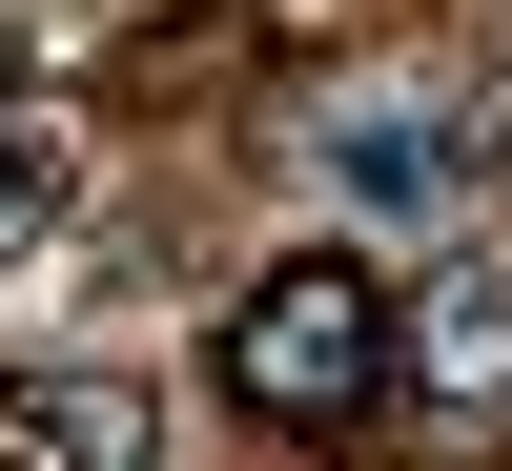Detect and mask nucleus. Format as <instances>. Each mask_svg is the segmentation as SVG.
<instances>
[{
  "label": "nucleus",
  "instance_id": "nucleus-4",
  "mask_svg": "<svg viewBox=\"0 0 512 471\" xmlns=\"http://www.w3.org/2000/svg\"><path fill=\"white\" fill-rule=\"evenodd\" d=\"M410 349H431V390H451V410H512V267H472Z\"/></svg>",
  "mask_w": 512,
  "mask_h": 471
},
{
  "label": "nucleus",
  "instance_id": "nucleus-5",
  "mask_svg": "<svg viewBox=\"0 0 512 471\" xmlns=\"http://www.w3.org/2000/svg\"><path fill=\"white\" fill-rule=\"evenodd\" d=\"M62 205V123H21V82H0V226H41Z\"/></svg>",
  "mask_w": 512,
  "mask_h": 471
},
{
  "label": "nucleus",
  "instance_id": "nucleus-1",
  "mask_svg": "<svg viewBox=\"0 0 512 471\" xmlns=\"http://www.w3.org/2000/svg\"><path fill=\"white\" fill-rule=\"evenodd\" d=\"M390 369H410L390 267H349V246H308V267H267L226 308V410H267V431H369Z\"/></svg>",
  "mask_w": 512,
  "mask_h": 471
},
{
  "label": "nucleus",
  "instance_id": "nucleus-2",
  "mask_svg": "<svg viewBox=\"0 0 512 471\" xmlns=\"http://www.w3.org/2000/svg\"><path fill=\"white\" fill-rule=\"evenodd\" d=\"M472 164H492V103H451V82H369V103H328L308 123V185L349 205V226H451L472 205Z\"/></svg>",
  "mask_w": 512,
  "mask_h": 471
},
{
  "label": "nucleus",
  "instance_id": "nucleus-3",
  "mask_svg": "<svg viewBox=\"0 0 512 471\" xmlns=\"http://www.w3.org/2000/svg\"><path fill=\"white\" fill-rule=\"evenodd\" d=\"M0 471H164V410L123 369H21L0 390Z\"/></svg>",
  "mask_w": 512,
  "mask_h": 471
}]
</instances>
